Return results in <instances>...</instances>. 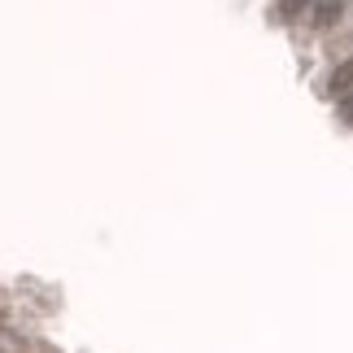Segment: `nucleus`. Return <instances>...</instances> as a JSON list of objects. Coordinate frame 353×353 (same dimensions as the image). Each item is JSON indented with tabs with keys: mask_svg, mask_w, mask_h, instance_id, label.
Returning a JSON list of instances; mask_svg holds the SVG:
<instances>
[{
	"mask_svg": "<svg viewBox=\"0 0 353 353\" xmlns=\"http://www.w3.org/2000/svg\"><path fill=\"white\" fill-rule=\"evenodd\" d=\"M332 97H345V92H353V61H345V65H336V74H332Z\"/></svg>",
	"mask_w": 353,
	"mask_h": 353,
	"instance_id": "nucleus-1",
	"label": "nucleus"
},
{
	"mask_svg": "<svg viewBox=\"0 0 353 353\" xmlns=\"http://www.w3.org/2000/svg\"><path fill=\"white\" fill-rule=\"evenodd\" d=\"M336 18H341V0H319L314 22H319V26H327V22H336Z\"/></svg>",
	"mask_w": 353,
	"mask_h": 353,
	"instance_id": "nucleus-2",
	"label": "nucleus"
},
{
	"mask_svg": "<svg viewBox=\"0 0 353 353\" xmlns=\"http://www.w3.org/2000/svg\"><path fill=\"white\" fill-rule=\"evenodd\" d=\"M341 118H345V122H353V97H349V101L341 105Z\"/></svg>",
	"mask_w": 353,
	"mask_h": 353,
	"instance_id": "nucleus-3",
	"label": "nucleus"
}]
</instances>
